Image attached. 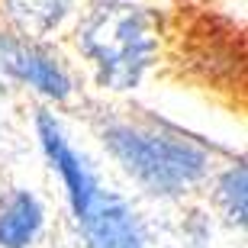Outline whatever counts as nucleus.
<instances>
[{
	"label": "nucleus",
	"mask_w": 248,
	"mask_h": 248,
	"mask_svg": "<svg viewBox=\"0 0 248 248\" xmlns=\"http://www.w3.org/2000/svg\"><path fill=\"white\" fill-rule=\"evenodd\" d=\"M248 171L242 161L226 171V174L216 181V200H219L226 219L235 222V226H245V213H248Z\"/></svg>",
	"instance_id": "1a4fd4ad"
},
{
	"label": "nucleus",
	"mask_w": 248,
	"mask_h": 248,
	"mask_svg": "<svg viewBox=\"0 0 248 248\" xmlns=\"http://www.w3.org/2000/svg\"><path fill=\"white\" fill-rule=\"evenodd\" d=\"M0 71L55 103L74 93V78L55 48H48L46 39L23 36L10 26L0 29Z\"/></svg>",
	"instance_id": "20e7f679"
},
{
	"label": "nucleus",
	"mask_w": 248,
	"mask_h": 248,
	"mask_svg": "<svg viewBox=\"0 0 248 248\" xmlns=\"http://www.w3.org/2000/svg\"><path fill=\"white\" fill-rule=\"evenodd\" d=\"M74 46L103 91H136L158 64L165 26L136 0H91L78 13Z\"/></svg>",
	"instance_id": "f257e3e1"
},
{
	"label": "nucleus",
	"mask_w": 248,
	"mask_h": 248,
	"mask_svg": "<svg viewBox=\"0 0 248 248\" xmlns=\"http://www.w3.org/2000/svg\"><path fill=\"white\" fill-rule=\"evenodd\" d=\"M100 142L113 161L155 197H184L210 174V152L165 123L145 120H107Z\"/></svg>",
	"instance_id": "f03ea898"
},
{
	"label": "nucleus",
	"mask_w": 248,
	"mask_h": 248,
	"mask_svg": "<svg viewBox=\"0 0 248 248\" xmlns=\"http://www.w3.org/2000/svg\"><path fill=\"white\" fill-rule=\"evenodd\" d=\"M46 210L36 193L13 187L0 197V248H29L39 239Z\"/></svg>",
	"instance_id": "6e6552de"
},
{
	"label": "nucleus",
	"mask_w": 248,
	"mask_h": 248,
	"mask_svg": "<svg viewBox=\"0 0 248 248\" xmlns=\"http://www.w3.org/2000/svg\"><path fill=\"white\" fill-rule=\"evenodd\" d=\"M36 132H39V142H42V152L48 155L52 168L62 174V184L68 190V200H71V213L74 219H81L87 206L93 203V197L100 193V184H97V174L91 171L87 158L78 152V148L68 142L62 123L52 116L48 110H39L36 113Z\"/></svg>",
	"instance_id": "39448f33"
},
{
	"label": "nucleus",
	"mask_w": 248,
	"mask_h": 248,
	"mask_svg": "<svg viewBox=\"0 0 248 248\" xmlns=\"http://www.w3.org/2000/svg\"><path fill=\"white\" fill-rule=\"evenodd\" d=\"M184 62L206 84H242L245 74V39L232 19L203 13L181 32Z\"/></svg>",
	"instance_id": "7ed1b4c3"
},
{
	"label": "nucleus",
	"mask_w": 248,
	"mask_h": 248,
	"mask_svg": "<svg viewBox=\"0 0 248 248\" xmlns=\"http://www.w3.org/2000/svg\"><path fill=\"white\" fill-rule=\"evenodd\" d=\"M81 239L87 248H145V226L120 193L100 190L81 219Z\"/></svg>",
	"instance_id": "423d86ee"
},
{
	"label": "nucleus",
	"mask_w": 248,
	"mask_h": 248,
	"mask_svg": "<svg viewBox=\"0 0 248 248\" xmlns=\"http://www.w3.org/2000/svg\"><path fill=\"white\" fill-rule=\"evenodd\" d=\"M78 13V0H0V16L10 29L48 39Z\"/></svg>",
	"instance_id": "0eeeda50"
}]
</instances>
